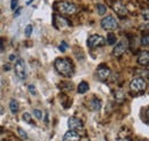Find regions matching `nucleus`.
Wrapping results in <instances>:
<instances>
[{
    "label": "nucleus",
    "mask_w": 149,
    "mask_h": 141,
    "mask_svg": "<svg viewBox=\"0 0 149 141\" xmlns=\"http://www.w3.org/2000/svg\"><path fill=\"white\" fill-rule=\"evenodd\" d=\"M58 48H60V51H61V52H65V50L68 48V44H67L65 41H62Z\"/></svg>",
    "instance_id": "25"
},
{
    "label": "nucleus",
    "mask_w": 149,
    "mask_h": 141,
    "mask_svg": "<svg viewBox=\"0 0 149 141\" xmlns=\"http://www.w3.org/2000/svg\"><path fill=\"white\" fill-rule=\"evenodd\" d=\"M33 115L36 116L37 119H42V111L39 109H33Z\"/></svg>",
    "instance_id": "21"
},
{
    "label": "nucleus",
    "mask_w": 149,
    "mask_h": 141,
    "mask_svg": "<svg viewBox=\"0 0 149 141\" xmlns=\"http://www.w3.org/2000/svg\"><path fill=\"white\" fill-rule=\"evenodd\" d=\"M28 88H29V92H30L32 95H37V89H36V87H35L33 85H29Z\"/></svg>",
    "instance_id": "27"
},
{
    "label": "nucleus",
    "mask_w": 149,
    "mask_h": 141,
    "mask_svg": "<svg viewBox=\"0 0 149 141\" xmlns=\"http://www.w3.org/2000/svg\"><path fill=\"white\" fill-rule=\"evenodd\" d=\"M68 126H69V128L71 131H74L77 133L84 131V124H83V122L79 118H77V117H70L68 119Z\"/></svg>",
    "instance_id": "7"
},
{
    "label": "nucleus",
    "mask_w": 149,
    "mask_h": 141,
    "mask_svg": "<svg viewBox=\"0 0 149 141\" xmlns=\"http://www.w3.org/2000/svg\"><path fill=\"white\" fill-rule=\"evenodd\" d=\"M106 43H107V40L100 35H92L87 39V46L90 48H96V47L104 46Z\"/></svg>",
    "instance_id": "4"
},
{
    "label": "nucleus",
    "mask_w": 149,
    "mask_h": 141,
    "mask_svg": "<svg viewBox=\"0 0 149 141\" xmlns=\"http://www.w3.org/2000/svg\"><path fill=\"white\" fill-rule=\"evenodd\" d=\"M147 88V82L143 78H134L130 83V89L133 93H141L145 92V89Z\"/></svg>",
    "instance_id": "3"
},
{
    "label": "nucleus",
    "mask_w": 149,
    "mask_h": 141,
    "mask_svg": "<svg viewBox=\"0 0 149 141\" xmlns=\"http://www.w3.org/2000/svg\"><path fill=\"white\" fill-rule=\"evenodd\" d=\"M111 7L112 9L119 15V16H126L127 15V9H126V7L122 3V2H119V1H113L111 3Z\"/></svg>",
    "instance_id": "10"
},
{
    "label": "nucleus",
    "mask_w": 149,
    "mask_h": 141,
    "mask_svg": "<svg viewBox=\"0 0 149 141\" xmlns=\"http://www.w3.org/2000/svg\"><path fill=\"white\" fill-rule=\"evenodd\" d=\"M54 67H55L56 71L63 77L70 78V77L74 76V63L68 57H58V59H56L55 62H54Z\"/></svg>",
    "instance_id": "1"
},
{
    "label": "nucleus",
    "mask_w": 149,
    "mask_h": 141,
    "mask_svg": "<svg viewBox=\"0 0 149 141\" xmlns=\"http://www.w3.org/2000/svg\"><path fill=\"white\" fill-rule=\"evenodd\" d=\"M9 60H10V61H14V60H15V56H14V55L12 54V55L9 56Z\"/></svg>",
    "instance_id": "30"
},
{
    "label": "nucleus",
    "mask_w": 149,
    "mask_h": 141,
    "mask_svg": "<svg viewBox=\"0 0 149 141\" xmlns=\"http://www.w3.org/2000/svg\"><path fill=\"white\" fill-rule=\"evenodd\" d=\"M22 118H23V121L25 122V123L30 124V125H35V122H33V118H32V116H31V114H29V112H24L23 114V116H22Z\"/></svg>",
    "instance_id": "17"
},
{
    "label": "nucleus",
    "mask_w": 149,
    "mask_h": 141,
    "mask_svg": "<svg viewBox=\"0 0 149 141\" xmlns=\"http://www.w3.org/2000/svg\"><path fill=\"white\" fill-rule=\"evenodd\" d=\"M145 17H146V21H148V9H147L146 13H145Z\"/></svg>",
    "instance_id": "29"
},
{
    "label": "nucleus",
    "mask_w": 149,
    "mask_h": 141,
    "mask_svg": "<svg viewBox=\"0 0 149 141\" xmlns=\"http://www.w3.org/2000/svg\"><path fill=\"white\" fill-rule=\"evenodd\" d=\"M138 63L142 67H147L149 63V53L148 51H143L138 56Z\"/></svg>",
    "instance_id": "12"
},
{
    "label": "nucleus",
    "mask_w": 149,
    "mask_h": 141,
    "mask_svg": "<svg viewBox=\"0 0 149 141\" xmlns=\"http://www.w3.org/2000/svg\"><path fill=\"white\" fill-rule=\"evenodd\" d=\"M55 10L58 13L63 14V15H74L77 12V7L72 2H68V1H58L56 2L54 6Z\"/></svg>",
    "instance_id": "2"
},
{
    "label": "nucleus",
    "mask_w": 149,
    "mask_h": 141,
    "mask_svg": "<svg viewBox=\"0 0 149 141\" xmlns=\"http://www.w3.org/2000/svg\"><path fill=\"white\" fill-rule=\"evenodd\" d=\"M63 141H80V135H79V133L70 130L64 134Z\"/></svg>",
    "instance_id": "13"
},
{
    "label": "nucleus",
    "mask_w": 149,
    "mask_h": 141,
    "mask_svg": "<svg viewBox=\"0 0 149 141\" xmlns=\"http://www.w3.org/2000/svg\"><path fill=\"white\" fill-rule=\"evenodd\" d=\"M17 131H19V134L21 135V138H22V139H28V134H26V132H25L23 128L19 127V128H17Z\"/></svg>",
    "instance_id": "22"
},
{
    "label": "nucleus",
    "mask_w": 149,
    "mask_h": 141,
    "mask_svg": "<svg viewBox=\"0 0 149 141\" xmlns=\"http://www.w3.org/2000/svg\"><path fill=\"white\" fill-rule=\"evenodd\" d=\"M101 106H102L101 100H99V99H96V98H94L93 100L90 102V108H91L92 110H94V111L100 110V109H101Z\"/></svg>",
    "instance_id": "14"
},
{
    "label": "nucleus",
    "mask_w": 149,
    "mask_h": 141,
    "mask_svg": "<svg viewBox=\"0 0 149 141\" xmlns=\"http://www.w3.org/2000/svg\"><path fill=\"white\" fill-rule=\"evenodd\" d=\"M9 109H10V111H12V114H14V115H16L17 112H19V102L16 101V100H10V102H9Z\"/></svg>",
    "instance_id": "15"
},
{
    "label": "nucleus",
    "mask_w": 149,
    "mask_h": 141,
    "mask_svg": "<svg viewBox=\"0 0 149 141\" xmlns=\"http://www.w3.org/2000/svg\"><path fill=\"white\" fill-rule=\"evenodd\" d=\"M107 40H108L107 43H108L109 45H113V44L116 43V36L113 35V34H111V32L108 34V36H107Z\"/></svg>",
    "instance_id": "20"
},
{
    "label": "nucleus",
    "mask_w": 149,
    "mask_h": 141,
    "mask_svg": "<svg viewBox=\"0 0 149 141\" xmlns=\"http://www.w3.org/2000/svg\"><path fill=\"white\" fill-rule=\"evenodd\" d=\"M97 13L100 15H104L107 13V6L103 3H97Z\"/></svg>",
    "instance_id": "18"
},
{
    "label": "nucleus",
    "mask_w": 149,
    "mask_h": 141,
    "mask_svg": "<svg viewBox=\"0 0 149 141\" xmlns=\"http://www.w3.org/2000/svg\"><path fill=\"white\" fill-rule=\"evenodd\" d=\"M117 141H132V139H131V137L129 134L119 133L118 134V138H117Z\"/></svg>",
    "instance_id": "19"
},
{
    "label": "nucleus",
    "mask_w": 149,
    "mask_h": 141,
    "mask_svg": "<svg viewBox=\"0 0 149 141\" xmlns=\"http://www.w3.org/2000/svg\"><path fill=\"white\" fill-rule=\"evenodd\" d=\"M31 32H32V25H28L26 28H25V36L26 37H30L31 36Z\"/></svg>",
    "instance_id": "26"
},
{
    "label": "nucleus",
    "mask_w": 149,
    "mask_h": 141,
    "mask_svg": "<svg viewBox=\"0 0 149 141\" xmlns=\"http://www.w3.org/2000/svg\"><path fill=\"white\" fill-rule=\"evenodd\" d=\"M14 71H15V75L19 77V79H25L26 77V66H25V62L23 59H19L16 62H15V67H14Z\"/></svg>",
    "instance_id": "6"
},
{
    "label": "nucleus",
    "mask_w": 149,
    "mask_h": 141,
    "mask_svg": "<svg viewBox=\"0 0 149 141\" xmlns=\"http://www.w3.org/2000/svg\"><path fill=\"white\" fill-rule=\"evenodd\" d=\"M54 25H55L56 29H63L65 27H69L70 23H69V21L67 18H64L63 16H61V15L55 14L54 15Z\"/></svg>",
    "instance_id": "11"
},
{
    "label": "nucleus",
    "mask_w": 149,
    "mask_h": 141,
    "mask_svg": "<svg viewBox=\"0 0 149 141\" xmlns=\"http://www.w3.org/2000/svg\"><path fill=\"white\" fill-rule=\"evenodd\" d=\"M101 27H102V29H104V30L111 31V30L117 29L118 22H117V20L113 17V16L108 15V16L102 18V21H101Z\"/></svg>",
    "instance_id": "5"
},
{
    "label": "nucleus",
    "mask_w": 149,
    "mask_h": 141,
    "mask_svg": "<svg viewBox=\"0 0 149 141\" xmlns=\"http://www.w3.org/2000/svg\"><path fill=\"white\" fill-rule=\"evenodd\" d=\"M110 73H111V71L107 66H100L97 68V70H96V78L99 80H101V82H104V80H107L109 78Z\"/></svg>",
    "instance_id": "9"
},
{
    "label": "nucleus",
    "mask_w": 149,
    "mask_h": 141,
    "mask_svg": "<svg viewBox=\"0 0 149 141\" xmlns=\"http://www.w3.org/2000/svg\"><path fill=\"white\" fill-rule=\"evenodd\" d=\"M141 44L145 45V46H148V44H149V36L148 35H146L145 37H142V39H141Z\"/></svg>",
    "instance_id": "24"
},
{
    "label": "nucleus",
    "mask_w": 149,
    "mask_h": 141,
    "mask_svg": "<svg viewBox=\"0 0 149 141\" xmlns=\"http://www.w3.org/2000/svg\"><path fill=\"white\" fill-rule=\"evenodd\" d=\"M126 50H127V41H126V40H120V41H118V43L116 44V46L113 47L112 54H113V56H116V57H120L123 54L126 52Z\"/></svg>",
    "instance_id": "8"
},
{
    "label": "nucleus",
    "mask_w": 149,
    "mask_h": 141,
    "mask_svg": "<svg viewBox=\"0 0 149 141\" xmlns=\"http://www.w3.org/2000/svg\"><path fill=\"white\" fill-rule=\"evenodd\" d=\"M88 89H90V85H88V83H86V82H81V83H79V85H78V87H77L78 93H80V94L86 93Z\"/></svg>",
    "instance_id": "16"
},
{
    "label": "nucleus",
    "mask_w": 149,
    "mask_h": 141,
    "mask_svg": "<svg viewBox=\"0 0 149 141\" xmlns=\"http://www.w3.org/2000/svg\"><path fill=\"white\" fill-rule=\"evenodd\" d=\"M17 7H19V0H12L10 1V9L15 10Z\"/></svg>",
    "instance_id": "23"
},
{
    "label": "nucleus",
    "mask_w": 149,
    "mask_h": 141,
    "mask_svg": "<svg viewBox=\"0 0 149 141\" xmlns=\"http://www.w3.org/2000/svg\"><path fill=\"white\" fill-rule=\"evenodd\" d=\"M19 14H21V8H19L17 10H16V14H15V17H17Z\"/></svg>",
    "instance_id": "28"
}]
</instances>
